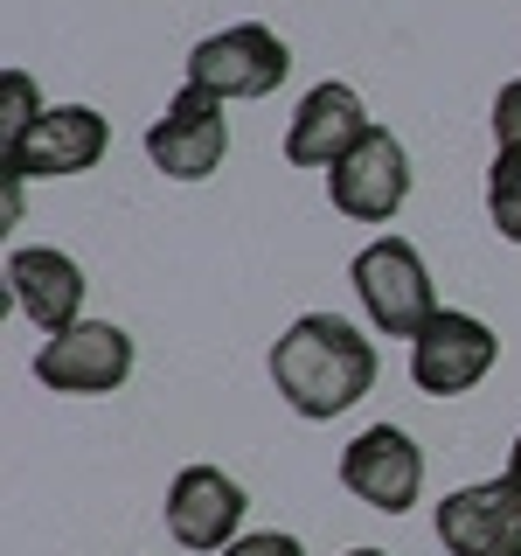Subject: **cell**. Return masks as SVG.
I'll list each match as a JSON object with an SVG mask.
<instances>
[{"mask_svg":"<svg viewBox=\"0 0 521 556\" xmlns=\"http://www.w3.org/2000/svg\"><path fill=\"white\" fill-rule=\"evenodd\" d=\"M271 382L300 417L327 425L376 390V341L341 313H306L271 341Z\"/></svg>","mask_w":521,"mask_h":556,"instance_id":"cell-1","label":"cell"},{"mask_svg":"<svg viewBox=\"0 0 521 556\" xmlns=\"http://www.w3.org/2000/svg\"><path fill=\"white\" fill-rule=\"evenodd\" d=\"M347 278H355L376 334L417 341V327L439 313V278H431V265L417 257V243H404V237H376L369 251L347 265Z\"/></svg>","mask_w":521,"mask_h":556,"instance_id":"cell-2","label":"cell"},{"mask_svg":"<svg viewBox=\"0 0 521 556\" xmlns=\"http://www.w3.org/2000/svg\"><path fill=\"white\" fill-rule=\"evenodd\" d=\"M132 376V341L112 320H77L35 348V382L56 396H112Z\"/></svg>","mask_w":521,"mask_h":556,"instance_id":"cell-3","label":"cell"},{"mask_svg":"<svg viewBox=\"0 0 521 556\" xmlns=\"http://www.w3.org/2000/svg\"><path fill=\"white\" fill-rule=\"evenodd\" d=\"M230 153V118H223V98L202 91V84H181V98L153 118L147 132V161L167 174V181H208Z\"/></svg>","mask_w":521,"mask_h":556,"instance_id":"cell-4","label":"cell"},{"mask_svg":"<svg viewBox=\"0 0 521 556\" xmlns=\"http://www.w3.org/2000/svg\"><path fill=\"white\" fill-rule=\"evenodd\" d=\"M494 355H500L494 327L473 320V313L439 306L424 327H417V341H410V382L424 396H466L473 382H486Z\"/></svg>","mask_w":521,"mask_h":556,"instance_id":"cell-5","label":"cell"},{"mask_svg":"<svg viewBox=\"0 0 521 556\" xmlns=\"http://www.w3.org/2000/svg\"><path fill=\"white\" fill-rule=\"evenodd\" d=\"M327 195H334V208H341V216H355V223H390L396 208L410 202L404 139H396L390 126H369L334 167H327Z\"/></svg>","mask_w":521,"mask_h":556,"instance_id":"cell-6","label":"cell"},{"mask_svg":"<svg viewBox=\"0 0 521 556\" xmlns=\"http://www.w3.org/2000/svg\"><path fill=\"white\" fill-rule=\"evenodd\" d=\"M285 77H292V56L265 22H237L195 42V56H188V84H202L216 98H271Z\"/></svg>","mask_w":521,"mask_h":556,"instance_id":"cell-7","label":"cell"},{"mask_svg":"<svg viewBox=\"0 0 521 556\" xmlns=\"http://www.w3.org/2000/svg\"><path fill=\"white\" fill-rule=\"evenodd\" d=\"M439 543L452 556H521V480H473L439 501Z\"/></svg>","mask_w":521,"mask_h":556,"instance_id":"cell-8","label":"cell"},{"mask_svg":"<svg viewBox=\"0 0 521 556\" xmlns=\"http://www.w3.org/2000/svg\"><path fill=\"white\" fill-rule=\"evenodd\" d=\"M341 486L382 515H404L417 501V486H424V452L396 425H369L361 439L341 445Z\"/></svg>","mask_w":521,"mask_h":556,"instance_id":"cell-9","label":"cell"},{"mask_svg":"<svg viewBox=\"0 0 521 556\" xmlns=\"http://www.w3.org/2000/svg\"><path fill=\"white\" fill-rule=\"evenodd\" d=\"M167 535L202 556L230 549L243 535V486L223 466H181L167 486Z\"/></svg>","mask_w":521,"mask_h":556,"instance_id":"cell-10","label":"cell"},{"mask_svg":"<svg viewBox=\"0 0 521 556\" xmlns=\"http://www.w3.org/2000/svg\"><path fill=\"white\" fill-rule=\"evenodd\" d=\"M104 147H112V126H104V112L91 104H56V112H42L28 132L8 139V174L22 181V174H84L104 161Z\"/></svg>","mask_w":521,"mask_h":556,"instance_id":"cell-11","label":"cell"},{"mask_svg":"<svg viewBox=\"0 0 521 556\" xmlns=\"http://www.w3.org/2000/svg\"><path fill=\"white\" fill-rule=\"evenodd\" d=\"M8 300L28 313V327L42 334H63V327L84 320V271L69 251H49V243H22L8 251Z\"/></svg>","mask_w":521,"mask_h":556,"instance_id":"cell-12","label":"cell"},{"mask_svg":"<svg viewBox=\"0 0 521 556\" xmlns=\"http://www.w3.org/2000/svg\"><path fill=\"white\" fill-rule=\"evenodd\" d=\"M361 132H369V118H361V91H347V84H313V91L300 98V112H292L285 161L292 167H334Z\"/></svg>","mask_w":521,"mask_h":556,"instance_id":"cell-13","label":"cell"},{"mask_svg":"<svg viewBox=\"0 0 521 556\" xmlns=\"http://www.w3.org/2000/svg\"><path fill=\"white\" fill-rule=\"evenodd\" d=\"M486 216H494V230L508 243H521V139L500 147L494 167H486Z\"/></svg>","mask_w":521,"mask_h":556,"instance_id":"cell-14","label":"cell"},{"mask_svg":"<svg viewBox=\"0 0 521 556\" xmlns=\"http://www.w3.org/2000/svg\"><path fill=\"white\" fill-rule=\"evenodd\" d=\"M216 556H306V549H300V535H285V529H251Z\"/></svg>","mask_w":521,"mask_h":556,"instance_id":"cell-15","label":"cell"},{"mask_svg":"<svg viewBox=\"0 0 521 556\" xmlns=\"http://www.w3.org/2000/svg\"><path fill=\"white\" fill-rule=\"evenodd\" d=\"M494 139H500V147H514V139H521V77L494 91Z\"/></svg>","mask_w":521,"mask_h":556,"instance_id":"cell-16","label":"cell"},{"mask_svg":"<svg viewBox=\"0 0 521 556\" xmlns=\"http://www.w3.org/2000/svg\"><path fill=\"white\" fill-rule=\"evenodd\" d=\"M508 473H514V480H521V439H514V445H508Z\"/></svg>","mask_w":521,"mask_h":556,"instance_id":"cell-17","label":"cell"},{"mask_svg":"<svg viewBox=\"0 0 521 556\" xmlns=\"http://www.w3.org/2000/svg\"><path fill=\"white\" fill-rule=\"evenodd\" d=\"M347 556H390V549H347Z\"/></svg>","mask_w":521,"mask_h":556,"instance_id":"cell-18","label":"cell"}]
</instances>
